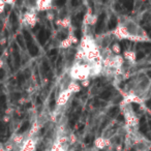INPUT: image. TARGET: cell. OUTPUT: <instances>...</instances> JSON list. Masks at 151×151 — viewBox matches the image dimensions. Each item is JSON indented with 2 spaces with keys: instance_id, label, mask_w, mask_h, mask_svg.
Listing matches in <instances>:
<instances>
[{
  "instance_id": "9",
  "label": "cell",
  "mask_w": 151,
  "mask_h": 151,
  "mask_svg": "<svg viewBox=\"0 0 151 151\" xmlns=\"http://www.w3.org/2000/svg\"><path fill=\"white\" fill-rule=\"evenodd\" d=\"M5 4H6V2H4V1H1V0H0V14L4 12Z\"/></svg>"
},
{
  "instance_id": "1",
  "label": "cell",
  "mask_w": 151,
  "mask_h": 151,
  "mask_svg": "<svg viewBox=\"0 0 151 151\" xmlns=\"http://www.w3.org/2000/svg\"><path fill=\"white\" fill-rule=\"evenodd\" d=\"M71 96V93L69 92L67 89H63L62 91H60V93H59V95L57 96V99H56V105L58 106V107H64L65 105L67 104V101H68L69 97Z\"/></svg>"
},
{
  "instance_id": "7",
  "label": "cell",
  "mask_w": 151,
  "mask_h": 151,
  "mask_svg": "<svg viewBox=\"0 0 151 151\" xmlns=\"http://www.w3.org/2000/svg\"><path fill=\"white\" fill-rule=\"evenodd\" d=\"M123 58L128 61H134V59H136V53L132 52V51H125Z\"/></svg>"
},
{
  "instance_id": "10",
  "label": "cell",
  "mask_w": 151,
  "mask_h": 151,
  "mask_svg": "<svg viewBox=\"0 0 151 151\" xmlns=\"http://www.w3.org/2000/svg\"><path fill=\"white\" fill-rule=\"evenodd\" d=\"M2 64H3V62H2V60H1V59H0V67L2 66Z\"/></svg>"
},
{
  "instance_id": "8",
  "label": "cell",
  "mask_w": 151,
  "mask_h": 151,
  "mask_svg": "<svg viewBox=\"0 0 151 151\" xmlns=\"http://www.w3.org/2000/svg\"><path fill=\"white\" fill-rule=\"evenodd\" d=\"M71 42L68 40V38H65V40H63L62 42H61V44H60V47L62 49H68V48H70V46H71Z\"/></svg>"
},
{
  "instance_id": "5",
  "label": "cell",
  "mask_w": 151,
  "mask_h": 151,
  "mask_svg": "<svg viewBox=\"0 0 151 151\" xmlns=\"http://www.w3.org/2000/svg\"><path fill=\"white\" fill-rule=\"evenodd\" d=\"M38 11H50L52 7V1L49 0H42V1H37L35 3Z\"/></svg>"
},
{
  "instance_id": "4",
  "label": "cell",
  "mask_w": 151,
  "mask_h": 151,
  "mask_svg": "<svg viewBox=\"0 0 151 151\" xmlns=\"http://www.w3.org/2000/svg\"><path fill=\"white\" fill-rule=\"evenodd\" d=\"M24 22H25L26 26H29V27H33L36 23V15L33 12H27V13L24 15Z\"/></svg>"
},
{
  "instance_id": "2",
  "label": "cell",
  "mask_w": 151,
  "mask_h": 151,
  "mask_svg": "<svg viewBox=\"0 0 151 151\" xmlns=\"http://www.w3.org/2000/svg\"><path fill=\"white\" fill-rule=\"evenodd\" d=\"M36 145L37 141L35 140V138H27L20 146V151H35Z\"/></svg>"
},
{
  "instance_id": "6",
  "label": "cell",
  "mask_w": 151,
  "mask_h": 151,
  "mask_svg": "<svg viewBox=\"0 0 151 151\" xmlns=\"http://www.w3.org/2000/svg\"><path fill=\"white\" fill-rule=\"evenodd\" d=\"M66 89L71 94H73V93H78V92H80V90H81V85L79 84L78 82H76V81H71V82L68 83Z\"/></svg>"
},
{
  "instance_id": "3",
  "label": "cell",
  "mask_w": 151,
  "mask_h": 151,
  "mask_svg": "<svg viewBox=\"0 0 151 151\" xmlns=\"http://www.w3.org/2000/svg\"><path fill=\"white\" fill-rule=\"evenodd\" d=\"M110 144H111L110 139L105 138V137H99V138H97L96 140L94 141V147L96 149H101V150L107 148Z\"/></svg>"
}]
</instances>
